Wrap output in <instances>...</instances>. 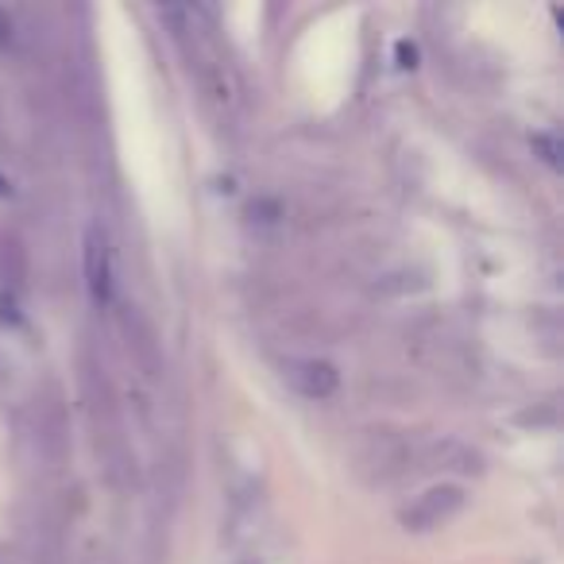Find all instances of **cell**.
I'll list each match as a JSON object with an SVG mask.
<instances>
[{"label":"cell","instance_id":"6da1fadb","mask_svg":"<svg viewBox=\"0 0 564 564\" xmlns=\"http://www.w3.org/2000/svg\"><path fill=\"white\" fill-rule=\"evenodd\" d=\"M468 495H464L460 484H433L402 510V525L414 533H425V530H437V525L453 522L456 514L464 510Z\"/></svg>","mask_w":564,"mask_h":564},{"label":"cell","instance_id":"7a4b0ae2","mask_svg":"<svg viewBox=\"0 0 564 564\" xmlns=\"http://www.w3.org/2000/svg\"><path fill=\"white\" fill-rule=\"evenodd\" d=\"M82 271H86V291L97 306L112 299V248L109 236L97 225L86 228V240H82Z\"/></svg>","mask_w":564,"mask_h":564},{"label":"cell","instance_id":"3957f363","mask_svg":"<svg viewBox=\"0 0 564 564\" xmlns=\"http://www.w3.org/2000/svg\"><path fill=\"white\" fill-rule=\"evenodd\" d=\"M282 376H286V383L294 387L299 394H306V399H333L340 387V371L337 364L329 360H317V356H306V360H286L282 364Z\"/></svg>","mask_w":564,"mask_h":564},{"label":"cell","instance_id":"277c9868","mask_svg":"<svg viewBox=\"0 0 564 564\" xmlns=\"http://www.w3.org/2000/svg\"><path fill=\"white\" fill-rule=\"evenodd\" d=\"M124 337H128V352L140 364L143 376H159V340L151 333V325L143 322V314L128 310L124 314Z\"/></svg>","mask_w":564,"mask_h":564},{"label":"cell","instance_id":"5b68a950","mask_svg":"<svg viewBox=\"0 0 564 564\" xmlns=\"http://www.w3.org/2000/svg\"><path fill=\"white\" fill-rule=\"evenodd\" d=\"M28 282V248L20 240V232H0V291L20 294V286Z\"/></svg>","mask_w":564,"mask_h":564},{"label":"cell","instance_id":"8992f818","mask_svg":"<svg viewBox=\"0 0 564 564\" xmlns=\"http://www.w3.org/2000/svg\"><path fill=\"white\" fill-rule=\"evenodd\" d=\"M533 151H538L541 163L553 166V171L561 166V140H556V135H545V132L533 135Z\"/></svg>","mask_w":564,"mask_h":564},{"label":"cell","instance_id":"52a82bcc","mask_svg":"<svg viewBox=\"0 0 564 564\" xmlns=\"http://www.w3.org/2000/svg\"><path fill=\"white\" fill-rule=\"evenodd\" d=\"M24 314H20V294L0 291V325H20Z\"/></svg>","mask_w":564,"mask_h":564},{"label":"cell","instance_id":"ba28073f","mask_svg":"<svg viewBox=\"0 0 564 564\" xmlns=\"http://www.w3.org/2000/svg\"><path fill=\"white\" fill-rule=\"evenodd\" d=\"M399 58H402L399 66H417V47H414V43H399Z\"/></svg>","mask_w":564,"mask_h":564}]
</instances>
